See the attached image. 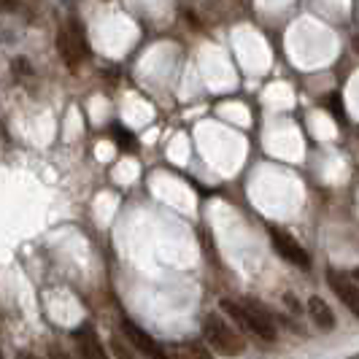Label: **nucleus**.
I'll return each instance as SVG.
<instances>
[{"label":"nucleus","instance_id":"obj_5","mask_svg":"<svg viewBox=\"0 0 359 359\" xmlns=\"http://www.w3.org/2000/svg\"><path fill=\"white\" fill-rule=\"evenodd\" d=\"M270 238H273L276 252L281 254L287 262H292V265H297V268H303V270L311 268V257H308V252L289 233H281V230L270 227Z\"/></svg>","mask_w":359,"mask_h":359},{"label":"nucleus","instance_id":"obj_11","mask_svg":"<svg viewBox=\"0 0 359 359\" xmlns=\"http://www.w3.org/2000/svg\"><path fill=\"white\" fill-rule=\"evenodd\" d=\"M19 8V0H0V14H11Z\"/></svg>","mask_w":359,"mask_h":359},{"label":"nucleus","instance_id":"obj_17","mask_svg":"<svg viewBox=\"0 0 359 359\" xmlns=\"http://www.w3.org/2000/svg\"><path fill=\"white\" fill-rule=\"evenodd\" d=\"M0 359H6V357H3V354H0Z\"/></svg>","mask_w":359,"mask_h":359},{"label":"nucleus","instance_id":"obj_6","mask_svg":"<svg viewBox=\"0 0 359 359\" xmlns=\"http://www.w3.org/2000/svg\"><path fill=\"white\" fill-rule=\"evenodd\" d=\"M73 338H76V348H79V357L81 359H108L106 348H103V343H100L97 332H95V327H90V324L79 327L73 332Z\"/></svg>","mask_w":359,"mask_h":359},{"label":"nucleus","instance_id":"obj_13","mask_svg":"<svg viewBox=\"0 0 359 359\" xmlns=\"http://www.w3.org/2000/svg\"><path fill=\"white\" fill-rule=\"evenodd\" d=\"M49 359H71V357H68V354H65L62 348H57V346H52V348H49Z\"/></svg>","mask_w":359,"mask_h":359},{"label":"nucleus","instance_id":"obj_15","mask_svg":"<svg viewBox=\"0 0 359 359\" xmlns=\"http://www.w3.org/2000/svg\"><path fill=\"white\" fill-rule=\"evenodd\" d=\"M351 46H354V52L359 54V36H354V41H351Z\"/></svg>","mask_w":359,"mask_h":359},{"label":"nucleus","instance_id":"obj_9","mask_svg":"<svg viewBox=\"0 0 359 359\" xmlns=\"http://www.w3.org/2000/svg\"><path fill=\"white\" fill-rule=\"evenodd\" d=\"M170 351H173V359H214L211 357V351H208L200 341L176 343Z\"/></svg>","mask_w":359,"mask_h":359},{"label":"nucleus","instance_id":"obj_10","mask_svg":"<svg viewBox=\"0 0 359 359\" xmlns=\"http://www.w3.org/2000/svg\"><path fill=\"white\" fill-rule=\"evenodd\" d=\"M330 108H332V114H335V116H338V119H346V116H343V100H341V95H338V92H335V95H332V97H330Z\"/></svg>","mask_w":359,"mask_h":359},{"label":"nucleus","instance_id":"obj_12","mask_svg":"<svg viewBox=\"0 0 359 359\" xmlns=\"http://www.w3.org/2000/svg\"><path fill=\"white\" fill-rule=\"evenodd\" d=\"M116 133H119V135H116V141L125 146V149H133V146H135V141L130 138V133H127V130H116Z\"/></svg>","mask_w":359,"mask_h":359},{"label":"nucleus","instance_id":"obj_14","mask_svg":"<svg viewBox=\"0 0 359 359\" xmlns=\"http://www.w3.org/2000/svg\"><path fill=\"white\" fill-rule=\"evenodd\" d=\"M17 359H38V357H33V354H30V351H19V354H17Z\"/></svg>","mask_w":359,"mask_h":359},{"label":"nucleus","instance_id":"obj_3","mask_svg":"<svg viewBox=\"0 0 359 359\" xmlns=\"http://www.w3.org/2000/svg\"><path fill=\"white\" fill-rule=\"evenodd\" d=\"M203 335H205V341L211 343L216 351H222V354H241L243 346H246L243 338L235 335V330L224 322L219 313H208V316H205V322H203Z\"/></svg>","mask_w":359,"mask_h":359},{"label":"nucleus","instance_id":"obj_4","mask_svg":"<svg viewBox=\"0 0 359 359\" xmlns=\"http://www.w3.org/2000/svg\"><path fill=\"white\" fill-rule=\"evenodd\" d=\"M122 332H125L127 343L138 351V354H144L146 359H170L165 351H162V346L149 332H146L144 327H138L135 322H130V319H125L122 322Z\"/></svg>","mask_w":359,"mask_h":359},{"label":"nucleus","instance_id":"obj_7","mask_svg":"<svg viewBox=\"0 0 359 359\" xmlns=\"http://www.w3.org/2000/svg\"><path fill=\"white\" fill-rule=\"evenodd\" d=\"M327 284H330V289L341 297L343 303H346V308H348V311L359 319V287L357 284H351L346 276L335 273V270H330V273H327Z\"/></svg>","mask_w":359,"mask_h":359},{"label":"nucleus","instance_id":"obj_16","mask_svg":"<svg viewBox=\"0 0 359 359\" xmlns=\"http://www.w3.org/2000/svg\"><path fill=\"white\" fill-rule=\"evenodd\" d=\"M357 281H359V270H357Z\"/></svg>","mask_w":359,"mask_h":359},{"label":"nucleus","instance_id":"obj_1","mask_svg":"<svg viewBox=\"0 0 359 359\" xmlns=\"http://www.w3.org/2000/svg\"><path fill=\"white\" fill-rule=\"evenodd\" d=\"M219 308L235 319V322L241 324L243 330H249L254 335H259L262 341H276V324L270 319L268 311H262L259 306H254V303H235V300H222Z\"/></svg>","mask_w":359,"mask_h":359},{"label":"nucleus","instance_id":"obj_2","mask_svg":"<svg viewBox=\"0 0 359 359\" xmlns=\"http://www.w3.org/2000/svg\"><path fill=\"white\" fill-rule=\"evenodd\" d=\"M57 52L62 57V62L76 71L87 57H90V46H87V30L76 17L65 19L60 33H57Z\"/></svg>","mask_w":359,"mask_h":359},{"label":"nucleus","instance_id":"obj_8","mask_svg":"<svg viewBox=\"0 0 359 359\" xmlns=\"http://www.w3.org/2000/svg\"><path fill=\"white\" fill-rule=\"evenodd\" d=\"M308 316H311V322L316 324L319 330H324V332L335 330V313H332V308L327 306L322 297H311V300H308Z\"/></svg>","mask_w":359,"mask_h":359}]
</instances>
